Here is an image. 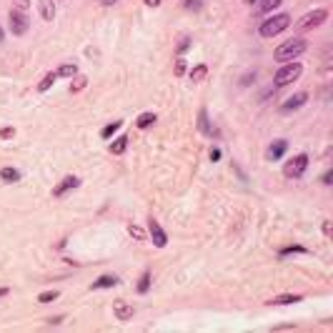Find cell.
Instances as JSON below:
<instances>
[{
	"mask_svg": "<svg viewBox=\"0 0 333 333\" xmlns=\"http://www.w3.org/2000/svg\"><path fill=\"white\" fill-rule=\"evenodd\" d=\"M153 123H156V113H143V116H138V121H135L138 128H148V125H153Z\"/></svg>",
	"mask_w": 333,
	"mask_h": 333,
	"instance_id": "d6986e66",
	"label": "cell"
},
{
	"mask_svg": "<svg viewBox=\"0 0 333 333\" xmlns=\"http://www.w3.org/2000/svg\"><path fill=\"white\" fill-rule=\"evenodd\" d=\"M186 73V60H178L175 63V76H183Z\"/></svg>",
	"mask_w": 333,
	"mask_h": 333,
	"instance_id": "4dcf8cb0",
	"label": "cell"
},
{
	"mask_svg": "<svg viewBox=\"0 0 333 333\" xmlns=\"http://www.w3.org/2000/svg\"><path fill=\"white\" fill-rule=\"evenodd\" d=\"M306 168H308V156L301 153V156H295L293 161H288V163L283 166V175H286V178H301V175L306 173Z\"/></svg>",
	"mask_w": 333,
	"mask_h": 333,
	"instance_id": "277c9868",
	"label": "cell"
},
{
	"mask_svg": "<svg viewBox=\"0 0 333 333\" xmlns=\"http://www.w3.org/2000/svg\"><path fill=\"white\" fill-rule=\"evenodd\" d=\"M145 3H148V5H153V8H158V5H161V0H145Z\"/></svg>",
	"mask_w": 333,
	"mask_h": 333,
	"instance_id": "d590c367",
	"label": "cell"
},
{
	"mask_svg": "<svg viewBox=\"0 0 333 333\" xmlns=\"http://www.w3.org/2000/svg\"><path fill=\"white\" fill-rule=\"evenodd\" d=\"M220 158V151H218V148H213V151H210V161H218Z\"/></svg>",
	"mask_w": 333,
	"mask_h": 333,
	"instance_id": "836d02e7",
	"label": "cell"
},
{
	"mask_svg": "<svg viewBox=\"0 0 333 333\" xmlns=\"http://www.w3.org/2000/svg\"><path fill=\"white\" fill-rule=\"evenodd\" d=\"M113 313H116L118 321H130L133 313H135V308H133L130 303H125V301H116V303H113Z\"/></svg>",
	"mask_w": 333,
	"mask_h": 333,
	"instance_id": "9c48e42d",
	"label": "cell"
},
{
	"mask_svg": "<svg viewBox=\"0 0 333 333\" xmlns=\"http://www.w3.org/2000/svg\"><path fill=\"white\" fill-rule=\"evenodd\" d=\"M301 63H286L278 73H276V85L278 88H283V85H288V83H293L295 78L301 76Z\"/></svg>",
	"mask_w": 333,
	"mask_h": 333,
	"instance_id": "3957f363",
	"label": "cell"
},
{
	"mask_svg": "<svg viewBox=\"0 0 333 333\" xmlns=\"http://www.w3.org/2000/svg\"><path fill=\"white\" fill-rule=\"evenodd\" d=\"M246 3H255V0H246Z\"/></svg>",
	"mask_w": 333,
	"mask_h": 333,
	"instance_id": "ab89813d",
	"label": "cell"
},
{
	"mask_svg": "<svg viewBox=\"0 0 333 333\" xmlns=\"http://www.w3.org/2000/svg\"><path fill=\"white\" fill-rule=\"evenodd\" d=\"M188 45H191V43H188V38H186V41L180 43V48H178V50H180V53H183V50H188Z\"/></svg>",
	"mask_w": 333,
	"mask_h": 333,
	"instance_id": "e575fe53",
	"label": "cell"
},
{
	"mask_svg": "<svg viewBox=\"0 0 333 333\" xmlns=\"http://www.w3.org/2000/svg\"><path fill=\"white\" fill-rule=\"evenodd\" d=\"M148 288H151V273H143L140 276V283H138V293H148Z\"/></svg>",
	"mask_w": 333,
	"mask_h": 333,
	"instance_id": "cb8c5ba5",
	"label": "cell"
},
{
	"mask_svg": "<svg viewBox=\"0 0 333 333\" xmlns=\"http://www.w3.org/2000/svg\"><path fill=\"white\" fill-rule=\"evenodd\" d=\"M8 293H10L8 288H0V298H5V295H8Z\"/></svg>",
	"mask_w": 333,
	"mask_h": 333,
	"instance_id": "8d00e7d4",
	"label": "cell"
},
{
	"mask_svg": "<svg viewBox=\"0 0 333 333\" xmlns=\"http://www.w3.org/2000/svg\"><path fill=\"white\" fill-rule=\"evenodd\" d=\"M286 148H288V143H286V140H276V143L268 148V161H278V158L286 153Z\"/></svg>",
	"mask_w": 333,
	"mask_h": 333,
	"instance_id": "4fadbf2b",
	"label": "cell"
},
{
	"mask_svg": "<svg viewBox=\"0 0 333 333\" xmlns=\"http://www.w3.org/2000/svg\"><path fill=\"white\" fill-rule=\"evenodd\" d=\"M331 178H333V173L326 170V173H323V183H326V186H331Z\"/></svg>",
	"mask_w": 333,
	"mask_h": 333,
	"instance_id": "1f68e13d",
	"label": "cell"
},
{
	"mask_svg": "<svg viewBox=\"0 0 333 333\" xmlns=\"http://www.w3.org/2000/svg\"><path fill=\"white\" fill-rule=\"evenodd\" d=\"M198 128H201L206 135H213V133H215V130L208 125V113H206V110H201V113H198Z\"/></svg>",
	"mask_w": 333,
	"mask_h": 333,
	"instance_id": "e0dca14e",
	"label": "cell"
},
{
	"mask_svg": "<svg viewBox=\"0 0 333 333\" xmlns=\"http://www.w3.org/2000/svg\"><path fill=\"white\" fill-rule=\"evenodd\" d=\"M0 43H3V30H0Z\"/></svg>",
	"mask_w": 333,
	"mask_h": 333,
	"instance_id": "f35d334b",
	"label": "cell"
},
{
	"mask_svg": "<svg viewBox=\"0 0 333 333\" xmlns=\"http://www.w3.org/2000/svg\"><path fill=\"white\" fill-rule=\"evenodd\" d=\"M28 5H30V0H13V8H18V10H28Z\"/></svg>",
	"mask_w": 333,
	"mask_h": 333,
	"instance_id": "f1b7e54d",
	"label": "cell"
},
{
	"mask_svg": "<svg viewBox=\"0 0 333 333\" xmlns=\"http://www.w3.org/2000/svg\"><path fill=\"white\" fill-rule=\"evenodd\" d=\"M283 3V0H263V3L261 5H258V8H261V13H271L273 8H278Z\"/></svg>",
	"mask_w": 333,
	"mask_h": 333,
	"instance_id": "d4e9b609",
	"label": "cell"
},
{
	"mask_svg": "<svg viewBox=\"0 0 333 333\" xmlns=\"http://www.w3.org/2000/svg\"><path fill=\"white\" fill-rule=\"evenodd\" d=\"M121 125H123V121H116V123H110V125H105V128L100 130V135H103V138H110V135H113L116 130H121Z\"/></svg>",
	"mask_w": 333,
	"mask_h": 333,
	"instance_id": "7402d4cb",
	"label": "cell"
},
{
	"mask_svg": "<svg viewBox=\"0 0 333 333\" xmlns=\"http://www.w3.org/2000/svg\"><path fill=\"white\" fill-rule=\"evenodd\" d=\"M186 8H201L198 0H186Z\"/></svg>",
	"mask_w": 333,
	"mask_h": 333,
	"instance_id": "d6a6232c",
	"label": "cell"
},
{
	"mask_svg": "<svg viewBox=\"0 0 333 333\" xmlns=\"http://www.w3.org/2000/svg\"><path fill=\"white\" fill-rule=\"evenodd\" d=\"M60 295V291H45V293H41L38 295V303H50V301H55Z\"/></svg>",
	"mask_w": 333,
	"mask_h": 333,
	"instance_id": "603a6c76",
	"label": "cell"
},
{
	"mask_svg": "<svg viewBox=\"0 0 333 333\" xmlns=\"http://www.w3.org/2000/svg\"><path fill=\"white\" fill-rule=\"evenodd\" d=\"M125 148H128V138L125 135H121L113 145H110V153H116V156H121L123 151H125Z\"/></svg>",
	"mask_w": 333,
	"mask_h": 333,
	"instance_id": "ffe728a7",
	"label": "cell"
},
{
	"mask_svg": "<svg viewBox=\"0 0 333 333\" xmlns=\"http://www.w3.org/2000/svg\"><path fill=\"white\" fill-rule=\"evenodd\" d=\"M306 248H301V246H291V248H283L281 250V255H288V253H303Z\"/></svg>",
	"mask_w": 333,
	"mask_h": 333,
	"instance_id": "83f0119b",
	"label": "cell"
},
{
	"mask_svg": "<svg viewBox=\"0 0 333 333\" xmlns=\"http://www.w3.org/2000/svg\"><path fill=\"white\" fill-rule=\"evenodd\" d=\"M81 186V180L76 178V175H65L58 186L53 188V198H60V196H65L68 191H73V188H78Z\"/></svg>",
	"mask_w": 333,
	"mask_h": 333,
	"instance_id": "ba28073f",
	"label": "cell"
},
{
	"mask_svg": "<svg viewBox=\"0 0 333 333\" xmlns=\"http://www.w3.org/2000/svg\"><path fill=\"white\" fill-rule=\"evenodd\" d=\"M288 25H291V15L281 13V15H273V18L263 20V23H261V30H258V33H261L263 38H273V35L283 33Z\"/></svg>",
	"mask_w": 333,
	"mask_h": 333,
	"instance_id": "7a4b0ae2",
	"label": "cell"
},
{
	"mask_svg": "<svg viewBox=\"0 0 333 333\" xmlns=\"http://www.w3.org/2000/svg\"><path fill=\"white\" fill-rule=\"evenodd\" d=\"M83 88H85V78H83V76H78V78H76V83L70 85V93H78V90H83Z\"/></svg>",
	"mask_w": 333,
	"mask_h": 333,
	"instance_id": "484cf974",
	"label": "cell"
},
{
	"mask_svg": "<svg viewBox=\"0 0 333 333\" xmlns=\"http://www.w3.org/2000/svg\"><path fill=\"white\" fill-rule=\"evenodd\" d=\"M0 178H3L5 183H18V180H20V170H15V168H3V170H0Z\"/></svg>",
	"mask_w": 333,
	"mask_h": 333,
	"instance_id": "9a60e30c",
	"label": "cell"
},
{
	"mask_svg": "<svg viewBox=\"0 0 333 333\" xmlns=\"http://www.w3.org/2000/svg\"><path fill=\"white\" fill-rule=\"evenodd\" d=\"M8 20H10V33H13V35H25V33H28V28H30V20H28L25 10L13 8V10H10V15H8Z\"/></svg>",
	"mask_w": 333,
	"mask_h": 333,
	"instance_id": "5b68a950",
	"label": "cell"
},
{
	"mask_svg": "<svg viewBox=\"0 0 333 333\" xmlns=\"http://www.w3.org/2000/svg\"><path fill=\"white\" fill-rule=\"evenodd\" d=\"M148 233H151V238H153V243H156L158 248H163V246L168 243V236H166V231L161 228V223H158L156 218L148 220Z\"/></svg>",
	"mask_w": 333,
	"mask_h": 333,
	"instance_id": "52a82bcc",
	"label": "cell"
},
{
	"mask_svg": "<svg viewBox=\"0 0 333 333\" xmlns=\"http://www.w3.org/2000/svg\"><path fill=\"white\" fill-rule=\"evenodd\" d=\"M206 76H208V65H196V68L191 70V81H193V83H201Z\"/></svg>",
	"mask_w": 333,
	"mask_h": 333,
	"instance_id": "2e32d148",
	"label": "cell"
},
{
	"mask_svg": "<svg viewBox=\"0 0 333 333\" xmlns=\"http://www.w3.org/2000/svg\"><path fill=\"white\" fill-rule=\"evenodd\" d=\"M116 3V0H103V5H113Z\"/></svg>",
	"mask_w": 333,
	"mask_h": 333,
	"instance_id": "74e56055",
	"label": "cell"
},
{
	"mask_svg": "<svg viewBox=\"0 0 333 333\" xmlns=\"http://www.w3.org/2000/svg\"><path fill=\"white\" fill-rule=\"evenodd\" d=\"M55 73H58V76H63V78H73V76H78V68L70 65V63H65V65H60Z\"/></svg>",
	"mask_w": 333,
	"mask_h": 333,
	"instance_id": "ac0fdd59",
	"label": "cell"
},
{
	"mask_svg": "<svg viewBox=\"0 0 333 333\" xmlns=\"http://www.w3.org/2000/svg\"><path fill=\"white\" fill-rule=\"evenodd\" d=\"M55 78H58V73H48V76H45V78L38 83V90H41V93H45V90H48V88L55 83Z\"/></svg>",
	"mask_w": 333,
	"mask_h": 333,
	"instance_id": "44dd1931",
	"label": "cell"
},
{
	"mask_svg": "<svg viewBox=\"0 0 333 333\" xmlns=\"http://www.w3.org/2000/svg\"><path fill=\"white\" fill-rule=\"evenodd\" d=\"M306 100H308V95H306V93H295V95H291V98L281 105V110H295V108H301Z\"/></svg>",
	"mask_w": 333,
	"mask_h": 333,
	"instance_id": "8fae6325",
	"label": "cell"
},
{
	"mask_svg": "<svg viewBox=\"0 0 333 333\" xmlns=\"http://www.w3.org/2000/svg\"><path fill=\"white\" fill-rule=\"evenodd\" d=\"M306 41L303 38H293V41H286L283 45H278L276 48V53H273V58L276 60H281V63H291V60H295L301 53H306Z\"/></svg>",
	"mask_w": 333,
	"mask_h": 333,
	"instance_id": "6da1fadb",
	"label": "cell"
},
{
	"mask_svg": "<svg viewBox=\"0 0 333 333\" xmlns=\"http://www.w3.org/2000/svg\"><path fill=\"white\" fill-rule=\"evenodd\" d=\"M301 301V295H278V298L268 301L271 306H291V303H298Z\"/></svg>",
	"mask_w": 333,
	"mask_h": 333,
	"instance_id": "5bb4252c",
	"label": "cell"
},
{
	"mask_svg": "<svg viewBox=\"0 0 333 333\" xmlns=\"http://www.w3.org/2000/svg\"><path fill=\"white\" fill-rule=\"evenodd\" d=\"M118 283H121V281H118V276L105 273V276H100L98 281H93V286H90V288H93V291H95V288H113V286H118Z\"/></svg>",
	"mask_w": 333,
	"mask_h": 333,
	"instance_id": "7c38bea8",
	"label": "cell"
},
{
	"mask_svg": "<svg viewBox=\"0 0 333 333\" xmlns=\"http://www.w3.org/2000/svg\"><path fill=\"white\" fill-rule=\"evenodd\" d=\"M128 233H130L133 238H138V241H145V233H143L138 226H128Z\"/></svg>",
	"mask_w": 333,
	"mask_h": 333,
	"instance_id": "4316f807",
	"label": "cell"
},
{
	"mask_svg": "<svg viewBox=\"0 0 333 333\" xmlns=\"http://www.w3.org/2000/svg\"><path fill=\"white\" fill-rule=\"evenodd\" d=\"M38 10H41V18L43 20H55V3L53 0H38Z\"/></svg>",
	"mask_w": 333,
	"mask_h": 333,
	"instance_id": "30bf717a",
	"label": "cell"
},
{
	"mask_svg": "<svg viewBox=\"0 0 333 333\" xmlns=\"http://www.w3.org/2000/svg\"><path fill=\"white\" fill-rule=\"evenodd\" d=\"M15 130L13 128H0V140H5V138H13Z\"/></svg>",
	"mask_w": 333,
	"mask_h": 333,
	"instance_id": "f546056e",
	"label": "cell"
},
{
	"mask_svg": "<svg viewBox=\"0 0 333 333\" xmlns=\"http://www.w3.org/2000/svg\"><path fill=\"white\" fill-rule=\"evenodd\" d=\"M326 18H328V10L318 8V10H313V13L303 15V18L298 20V28H303V30H308V28H318V25H321Z\"/></svg>",
	"mask_w": 333,
	"mask_h": 333,
	"instance_id": "8992f818",
	"label": "cell"
}]
</instances>
